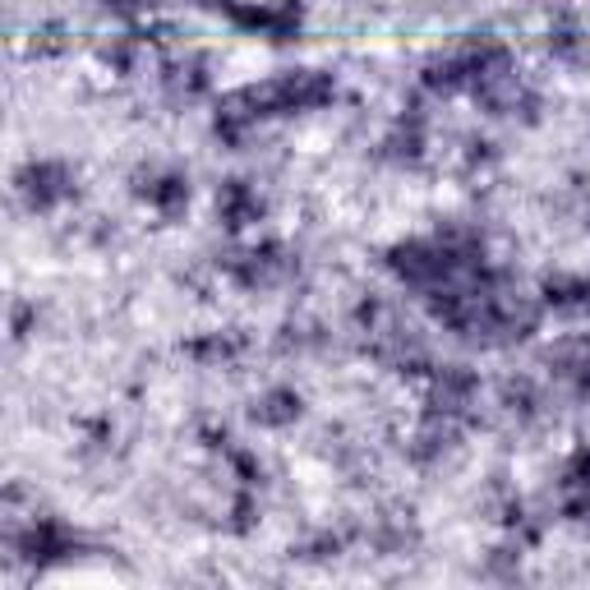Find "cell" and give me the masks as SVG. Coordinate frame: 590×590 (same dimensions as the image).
<instances>
[{
  "instance_id": "6da1fadb",
  "label": "cell",
  "mask_w": 590,
  "mask_h": 590,
  "mask_svg": "<svg viewBox=\"0 0 590 590\" xmlns=\"http://www.w3.org/2000/svg\"><path fill=\"white\" fill-rule=\"evenodd\" d=\"M56 181H61V171H51V167H33V171L24 175V194H28L33 204H51L56 194H61V185H56Z\"/></svg>"
}]
</instances>
